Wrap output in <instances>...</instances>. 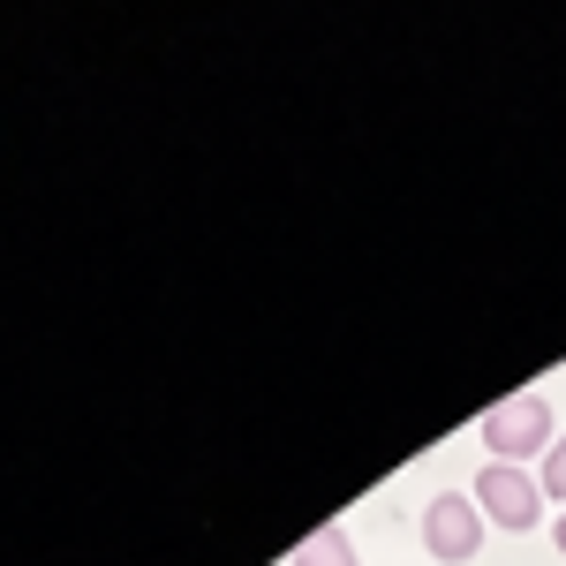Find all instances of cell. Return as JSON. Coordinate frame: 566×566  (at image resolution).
Instances as JSON below:
<instances>
[{"mask_svg": "<svg viewBox=\"0 0 566 566\" xmlns=\"http://www.w3.org/2000/svg\"><path fill=\"white\" fill-rule=\"evenodd\" d=\"M552 400L544 392H506L491 416H483V453L491 461H506V469H528V461H544L552 453Z\"/></svg>", "mask_w": 566, "mask_h": 566, "instance_id": "1", "label": "cell"}, {"mask_svg": "<svg viewBox=\"0 0 566 566\" xmlns=\"http://www.w3.org/2000/svg\"><path fill=\"white\" fill-rule=\"evenodd\" d=\"M476 506L491 528H506V536H528V528L544 522V483L528 476V469H506V461H483L476 476Z\"/></svg>", "mask_w": 566, "mask_h": 566, "instance_id": "2", "label": "cell"}, {"mask_svg": "<svg viewBox=\"0 0 566 566\" xmlns=\"http://www.w3.org/2000/svg\"><path fill=\"white\" fill-rule=\"evenodd\" d=\"M423 552L438 566H469L483 552V506L476 491H438L431 514H423Z\"/></svg>", "mask_w": 566, "mask_h": 566, "instance_id": "3", "label": "cell"}, {"mask_svg": "<svg viewBox=\"0 0 566 566\" xmlns=\"http://www.w3.org/2000/svg\"><path fill=\"white\" fill-rule=\"evenodd\" d=\"M295 566H355V536H348L340 522H333V528H317L303 552H295Z\"/></svg>", "mask_w": 566, "mask_h": 566, "instance_id": "4", "label": "cell"}, {"mask_svg": "<svg viewBox=\"0 0 566 566\" xmlns=\"http://www.w3.org/2000/svg\"><path fill=\"white\" fill-rule=\"evenodd\" d=\"M536 483H544V499H559V506H566V431L552 438V453L536 461Z\"/></svg>", "mask_w": 566, "mask_h": 566, "instance_id": "5", "label": "cell"}, {"mask_svg": "<svg viewBox=\"0 0 566 566\" xmlns=\"http://www.w3.org/2000/svg\"><path fill=\"white\" fill-rule=\"evenodd\" d=\"M552 544H559V559H566V514H559V522H552Z\"/></svg>", "mask_w": 566, "mask_h": 566, "instance_id": "6", "label": "cell"}]
</instances>
